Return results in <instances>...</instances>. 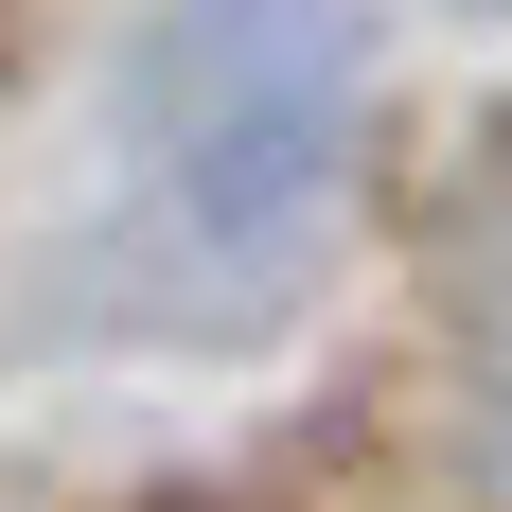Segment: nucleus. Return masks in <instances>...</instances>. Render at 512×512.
Segmentation results:
<instances>
[{
    "label": "nucleus",
    "instance_id": "nucleus-3",
    "mask_svg": "<svg viewBox=\"0 0 512 512\" xmlns=\"http://www.w3.org/2000/svg\"><path fill=\"white\" fill-rule=\"evenodd\" d=\"M460 18H512V0H460Z\"/></svg>",
    "mask_w": 512,
    "mask_h": 512
},
{
    "label": "nucleus",
    "instance_id": "nucleus-2",
    "mask_svg": "<svg viewBox=\"0 0 512 512\" xmlns=\"http://www.w3.org/2000/svg\"><path fill=\"white\" fill-rule=\"evenodd\" d=\"M460 230H477L460 283H495V318H477V407H495V460H512V212H477V195H460Z\"/></svg>",
    "mask_w": 512,
    "mask_h": 512
},
{
    "label": "nucleus",
    "instance_id": "nucleus-1",
    "mask_svg": "<svg viewBox=\"0 0 512 512\" xmlns=\"http://www.w3.org/2000/svg\"><path fill=\"white\" fill-rule=\"evenodd\" d=\"M371 0H142L89 106L71 318L142 354H248L336 283L371 195Z\"/></svg>",
    "mask_w": 512,
    "mask_h": 512
}]
</instances>
